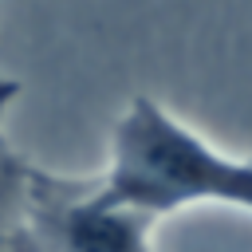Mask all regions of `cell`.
Listing matches in <instances>:
<instances>
[{"instance_id":"obj_1","label":"cell","mask_w":252,"mask_h":252,"mask_svg":"<svg viewBox=\"0 0 252 252\" xmlns=\"http://www.w3.org/2000/svg\"><path fill=\"white\" fill-rule=\"evenodd\" d=\"M102 177L158 220L197 205L252 213V158L224 154L150 94H134L118 114Z\"/></svg>"},{"instance_id":"obj_2","label":"cell","mask_w":252,"mask_h":252,"mask_svg":"<svg viewBox=\"0 0 252 252\" xmlns=\"http://www.w3.org/2000/svg\"><path fill=\"white\" fill-rule=\"evenodd\" d=\"M158 217L122 201L106 177H63L32 169L28 248L32 252H154Z\"/></svg>"},{"instance_id":"obj_3","label":"cell","mask_w":252,"mask_h":252,"mask_svg":"<svg viewBox=\"0 0 252 252\" xmlns=\"http://www.w3.org/2000/svg\"><path fill=\"white\" fill-rule=\"evenodd\" d=\"M32 161L0 146V252H32L28 248V189Z\"/></svg>"},{"instance_id":"obj_4","label":"cell","mask_w":252,"mask_h":252,"mask_svg":"<svg viewBox=\"0 0 252 252\" xmlns=\"http://www.w3.org/2000/svg\"><path fill=\"white\" fill-rule=\"evenodd\" d=\"M16 98H20V79H12L8 71H0V146H8L4 142V118L16 106Z\"/></svg>"}]
</instances>
